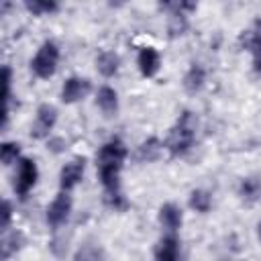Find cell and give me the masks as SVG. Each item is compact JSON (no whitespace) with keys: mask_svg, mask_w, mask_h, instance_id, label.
Here are the masks:
<instances>
[{"mask_svg":"<svg viewBox=\"0 0 261 261\" xmlns=\"http://www.w3.org/2000/svg\"><path fill=\"white\" fill-rule=\"evenodd\" d=\"M0 161L2 165H12L20 161V145L16 141H4L0 147Z\"/></svg>","mask_w":261,"mask_h":261,"instance_id":"cell-20","label":"cell"},{"mask_svg":"<svg viewBox=\"0 0 261 261\" xmlns=\"http://www.w3.org/2000/svg\"><path fill=\"white\" fill-rule=\"evenodd\" d=\"M157 220L159 224L167 230V232H177L181 222H184V214H181V208L173 202H165L159 206V212H157Z\"/></svg>","mask_w":261,"mask_h":261,"instance_id":"cell-10","label":"cell"},{"mask_svg":"<svg viewBox=\"0 0 261 261\" xmlns=\"http://www.w3.org/2000/svg\"><path fill=\"white\" fill-rule=\"evenodd\" d=\"M92 86L88 77H80V75H69L63 86H61V102L65 104H75L82 102L88 94H90Z\"/></svg>","mask_w":261,"mask_h":261,"instance_id":"cell-8","label":"cell"},{"mask_svg":"<svg viewBox=\"0 0 261 261\" xmlns=\"http://www.w3.org/2000/svg\"><path fill=\"white\" fill-rule=\"evenodd\" d=\"M188 204H190L192 210H196L200 214H206L212 208V194L206 192V190H192L190 198H188Z\"/></svg>","mask_w":261,"mask_h":261,"instance_id":"cell-18","label":"cell"},{"mask_svg":"<svg viewBox=\"0 0 261 261\" xmlns=\"http://www.w3.org/2000/svg\"><path fill=\"white\" fill-rule=\"evenodd\" d=\"M204 82H206V71H204V67L198 65V63H192L190 69L186 71L181 84H184V90H186L188 94H196V92L202 90Z\"/></svg>","mask_w":261,"mask_h":261,"instance_id":"cell-16","label":"cell"},{"mask_svg":"<svg viewBox=\"0 0 261 261\" xmlns=\"http://www.w3.org/2000/svg\"><path fill=\"white\" fill-rule=\"evenodd\" d=\"M10 220H12V204L8 200H4V204H2V230L4 232L8 230Z\"/></svg>","mask_w":261,"mask_h":261,"instance_id":"cell-24","label":"cell"},{"mask_svg":"<svg viewBox=\"0 0 261 261\" xmlns=\"http://www.w3.org/2000/svg\"><path fill=\"white\" fill-rule=\"evenodd\" d=\"M137 67H139L143 77H155L157 71L161 69V55H159V51L155 47H151V45L141 47L139 55H137Z\"/></svg>","mask_w":261,"mask_h":261,"instance_id":"cell-9","label":"cell"},{"mask_svg":"<svg viewBox=\"0 0 261 261\" xmlns=\"http://www.w3.org/2000/svg\"><path fill=\"white\" fill-rule=\"evenodd\" d=\"M59 47L55 41H43L31 59V71L39 80H49L59 65Z\"/></svg>","mask_w":261,"mask_h":261,"instance_id":"cell-2","label":"cell"},{"mask_svg":"<svg viewBox=\"0 0 261 261\" xmlns=\"http://www.w3.org/2000/svg\"><path fill=\"white\" fill-rule=\"evenodd\" d=\"M155 261H179V239L175 232H167L155 247Z\"/></svg>","mask_w":261,"mask_h":261,"instance_id":"cell-11","label":"cell"},{"mask_svg":"<svg viewBox=\"0 0 261 261\" xmlns=\"http://www.w3.org/2000/svg\"><path fill=\"white\" fill-rule=\"evenodd\" d=\"M10 82H12V71L8 65L2 67V98H4V104L8 108V100H10Z\"/></svg>","mask_w":261,"mask_h":261,"instance_id":"cell-22","label":"cell"},{"mask_svg":"<svg viewBox=\"0 0 261 261\" xmlns=\"http://www.w3.org/2000/svg\"><path fill=\"white\" fill-rule=\"evenodd\" d=\"M257 239H259V241H261V222H259V224H257Z\"/></svg>","mask_w":261,"mask_h":261,"instance_id":"cell-25","label":"cell"},{"mask_svg":"<svg viewBox=\"0 0 261 261\" xmlns=\"http://www.w3.org/2000/svg\"><path fill=\"white\" fill-rule=\"evenodd\" d=\"M37 179H39V167H37L35 159L20 157V161L16 163V173H14V184H12L14 194L20 198L29 196V192L35 188Z\"/></svg>","mask_w":261,"mask_h":261,"instance_id":"cell-3","label":"cell"},{"mask_svg":"<svg viewBox=\"0 0 261 261\" xmlns=\"http://www.w3.org/2000/svg\"><path fill=\"white\" fill-rule=\"evenodd\" d=\"M196 128H198V118L194 112L186 110L181 112V116L177 118L175 126L169 130L167 139H165V149L171 153V155H181L186 153L194 139H196Z\"/></svg>","mask_w":261,"mask_h":261,"instance_id":"cell-1","label":"cell"},{"mask_svg":"<svg viewBox=\"0 0 261 261\" xmlns=\"http://www.w3.org/2000/svg\"><path fill=\"white\" fill-rule=\"evenodd\" d=\"M245 47L251 51L253 69L257 73H261V22H257L253 31L245 33Z\"/></svg>","mask_w":261,"mask_h":261,"instance_id":"cell-13","label":"cell"},{"mask_svg":"<svg viewBox=\"0 0 261 261\" xmlns=\"http://www.w3.org/2000/svg\"><path fill=\"white\" fill-rule=\"evenodd\" d=\"M20 243H24V239H22V232H20V230L4 232V239H2V257H4V259H8V257H10V253H14V251H18V249L22 247Z\"/></svg>","mask_w":261,"mask_h":261,"instance_id":"cell-21","label":"cell"},{"mask_svg":"<svg viewBox=\"0 0 261 261\" xmlns=\"http://www.w3.org/2000/svg\"><path fill=\"white\" fill-rule=\"evenodd\" d=\"M96 106L106 116H114L118 112V94L112 86H100L96 92Z\"/></svg>","mask_w":261,"mask_h":261,"instance_id":"cell-12","label":"cell"},{"mask_svg":"<svg viewBox=\"0 0 261 261\" xmlns=\"http://www.w3.org/2000/svg\"><path fill=\"white\" fill-rule=\"evenodd\" d=\"M163 147H165V145H163L159 139L151 137V139L143 141V143L137 147V153H135V157H137V161H141V163H151V161L159 159V155H161Z\"/></svg>","mask_w":261,"mask_h":261,"instance_id":"cell-14","label":"cell"},{"mask_svg":"<svg viewBox=\"0 0 261 261\" xmlns=\"http://www.w3.org/2000/svg\"><path fill=\"white\" fill-rule=\"evenodd\" d=\"M71 208H73V200L69 196V192H59L47 206L45 210V218H47V224L51 228H61L67 220H69V214H71Z\"/></svg>","mask_w":261,"mask_h":261,"instance_id":"cell-5","label":"cell"},{"mask_svg":"<svg viewBox=\"0 0 261 261\" xmlns=\"http://www.w3.org/2000/svg\"><path fill=\"white\" fill-rule=\"evenodd\" d=\"M120 65V57L114 51H100L96 57V71L102 77H112L118 71Z\"/></svg>","mask_w":261,"mask_h":261,"instance_id":"cell-15","label":"cell"},{"mask_svg":"<svg viewBox=\"0 0 261 261\" xmlns=\"http://www.w3.org/2000/svg\"><path fill=\"white\" fill-rule=\"evenodd\" d=\"M86 173V159L84 157H73L69 159L61 169H59V188L61 192H71Z\"/></svg>","mask_w":261,"mask_h":261,"instance_id":"cell-7","label":"cell"},{"mask_svg":"<svg viewBox=\"0 0 261 261\" xmlns=\"http://www.w3.org/2000/svg\"><path fill=\"white\" fill-rule=\"evenodd\" d=\"M239 196H241L245 202H249V204L261 200V177H259V175H249V177H245V179L241 181V186H239Z\"/></svg>","mask_w":261,"mask_h":261,"instance_id":"cell-17","label":"cell"},{"mask_svg":"<svg viewBox=\"0 0 261 261\" xmlns=\"http://www.w3.org/2000/svg\"><path fill=\"white\" fill-rule=\"evenodd\" d=\"M128 157V149L120 139L106 141L96 153V167H120Z\"/></svg>","mask_w":261,"mask_h":261,"instance_id":"cell-4","label":"cell"},{"mask_svg":"<svg viewBox=\"0 0 261 261\" xmlns=\"http://www.w3.org/2000/svg\"><path fill=\"white\" fill-rule=\"evenodd\" d=\"M73 261H100V257L94 247H84L73 255Z\"/></svg>","mask_w":261,"mask_h":261,"instance_id":"cell-23","label":"cell"},{"mask_svg":"<svg viewBox=\"0 0 261 261\" xmlns=\"http://www.w3.org/2000/svg\"><path fill=\"white\" fill-rule=\"evenodd\" d=\"M24 8L35 16H45V14H53L59 8V4L55 0H27Z\"/></svg>","mask_w":261,"mask_h":261,"instance_id":"cell-19","label":"cell"},{"mask_svg":"<svg viewBox=\"0 0 261 261\" xmlns=\"http://www.w3.org/2000/svg\"><path fill=\"white\" fill-rule=\"evenodd\" d=\"M55 122H57V108L53 104H49V102H43V104H39V108L35 112L31 135L35 139H47L51 135Z\"/></svg>","mask_w":261,"mask_h":261,"instance_id":"cell-6","label":"cell"}]
</instances>
